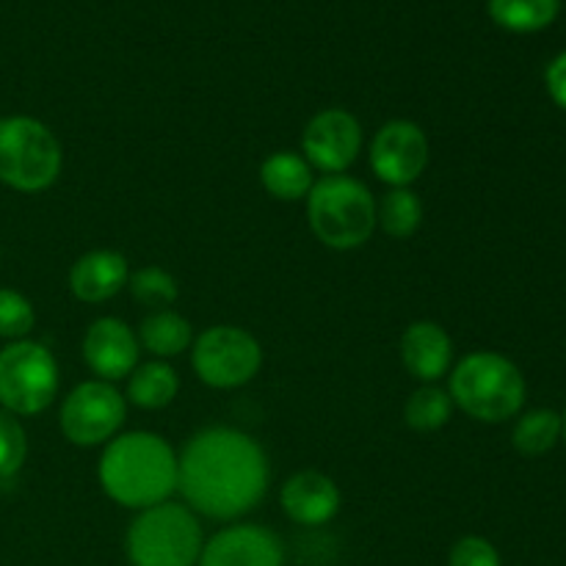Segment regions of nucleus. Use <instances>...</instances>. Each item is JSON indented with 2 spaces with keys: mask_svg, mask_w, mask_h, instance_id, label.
<instances>
[{
  "mask_svg": "<svg viewBox=\"0 0 566 566\" xmlns=\"http://www.w3.org/2000/svg\"><path fill=\"white\" fill-rule=\"evenodd\" d=\"M269 481V457L260 442L230 426L197 431L177 457V492L186 506L221 523L252 512Z\"/></svg>",
  "mask_w": 566,
  "mask_h": 566,
  "instance_id": "f257e3e1",
  "label": "nucleus"
},
{
  "mask_svg": "<svg viewBox=\"0 0 566 566\" xmlns=\"http://www.w3.org/2000/svg\"><path fill=\"white\" fill-rule=\"evenodd\" d=\"M97 479L116 506L144 512L177 492V453L153 431H127L105 442Z\"/></svg>",
  "mask_w": 566,
  "mask_h": 566,
  "instance_id": "f03ea898",
  "label": "nucleus"
},
{
  "mask_svg": "<svg viewBox=\"0 0 566 566\" xmlns=\"http://www.w3.org/2000/svg\"><path fill=\"white\" fill-rule=\"evenodd\" d=\"M453 407L481 423L517 418L525 403V379L517 365L495 352H473L451 368Z\"/></svg>",
  "mask_w": 566,
  "mask_h": 566,
  "instance_id": "7ed1b4c3",
  "label": "nucleus"
},
{
  "mask_svg": "<svg viewBox=\"0 0 566 566\" xmlns=\"http://www.w3.org/2000/svg\"><path fill=\"white\" fill-rule=\"evenodd\" d=\"M307 219L315 238L335 252L365 247L376 230V199L348 175H324L307 193Z\"/></svg>",
  "mask_w": 566,
  "mask_h": 566,
  "instance_id": "20e7f679",
  "label": "nucleus"
},
{
  "mask_svg": "<svg viewBox=\"0 0 566 566\" xmlns=\"http://www.w3.org/2000/svg\"><path fill=\"white\" fill-rule=\"evenodd\" d=\"M205 536L199 517L186 503H158L133 520L125 536L133 566H197Z\"/></svg>",
  "mask_w": 566,
  "mask_h": 566,
  "instance_id": "39448f33",
  "label": "nucleus"
},
{
  "mask_svg": "<svg viewBox=\"0 0 566 566\" xmlns=\"http://www.w3.org/2000/svg\"><path fill=\"white\" fill-rule=\"evenodd\" d=\"M64 169L55 133L33 116L0 119V182L22 193L48 191Z\"/></svg>",
  "mask_w": 566,
  "mask_h": 566,
  "instance_id": "423d86ee",
  "label": "nucleus"
},
{
  "mask_svg": "<svg viewBox=\"0 0 566 566\" xmlns=\"http://www.w3.org/2000/svg\"><path fill=\"white\" fill-rule=\"evenodd\" d=\"M59 363L42 343L14 340L0 352V407L17 418L44 412L59 396Z\"/></svg>",
  "mask_w": 566,
  "mask_h": 566,
  "instance_id": "0eeeda50",
  "label": "nucleus"
},
{
  "mask_svg": "<svg viewBox=\"0 0 566 566\" xmlns=\"http://www.w3.org/2000/svg\"><path fill=\"white\" fill-rule=\"evenodd\" d=\"M191 365L213 390H235L249 385L263 368V348L252 332L241 326H210L193 340Z\"/></svg>",
  "mask_w": 566,
  "mask_h": 566,
  "instance_id": "6e6552de",
  "label": "nucleus"
},
{
  "mask_svg": "<svg viewBox=\"0 0 566 566\" xmlns=\"http://www.w3.org/2000/svg\"><path fill=\"white\" fill-rule=\"evenodd\" d=\"M125 412V396L111 381H83L61 403V434L77 448L105 446L119 434Z\"/></svg>",
  "mask_w": 566,
  "mask_h": 566,
  "instance_id": "1a4fd4ad",
  "label": "nucleus"
},
{
  "mask_svg": "<svg viewBox=\"0 0 566 566\" xmlns=\"http://www.w3.org/2000/svg\"><path fill=\"white\" fill-rule=\"evenodd\" d=\"M429 166V138L409 119H392L370 142V169L385 186L409 188Z\"/></svg>",
  "mask_w": 566,
  "mask_h": 566,
  "instance_id": "9d476101",
  "label": "nucleus"
},
{
  "mask_svg": "<svg viewBox=\"0 0 566 566\" xmlns=\"http://www.w3.org/2000/svg\"><path fill=\"white\" fill-rule=\"evenodd\" d=\"M304 160L321 175H343L363 153V125L346 108H324L302 133Z\"/></svg>",
  "mask_w": 566,
  "mask_h": 566,
  "instance_id": "9b49d317",
  "label": "nucleus"
},
{
  "mask_svg": "<svg viewBox=\"0 0 566 566\" xmlns=\"http://www.w3.org/2000/svg\"><path fill=\"white\" fill-rule=\"evenodd\" d=\"M280 536L265 525L238 523L230 528H221L210 536L202 547L197 566H282Z\"/></svg>",
  "mask_w": 566,
  "mask_h": 566,
  "instance_id": "f8f14e48",
  "label": "nucleus"
},
{
  "mask_svg": "<svg viewBox=\"0 0 566 566\" xmlns=\"http://www.w3.org/2000/svg\"><path fill=\"white\" fill-rule=\"evenodd\" d=\"M138 354V337L125 321L119 318H97L83 335V363L88 365L97 379L103 381H119L136 370Z\"/></svg>",
  "mask_w": 566,
  "mask_h": 566,
  "instance_id": "ddd939ff",
  "label": "nucleus"
},
{
  "mask_svg": "<svg viewBox=\"0 0 566 566\" xmlns=\"http://www.w3.org/2000/svg\"><path fill=\"white\" fill-rule=\"evenodd\" d=\"M282 509L287 517L304 528H318L332 523L340 512V490L329 475L318 470H302L282 486Z\"/></svg>",
  "mask_w": 566,
  "mask_h": 566,
  "instance_id": "4468645a",
  "label": "nucleus"
},
{
  "mask_svg": "<svg viewBox=\"0 0 566 566\" xmlns=\"http://www.w3.org/2000/svg\"><path fill=\"white\" fill-rule=\"evenodd\" d=\"M401 363L409 376L437 385L453 368V343L434 321H415L401 335Z\"/></svg>",
  "mask_w": 566,
  "mask_h": 566,
  "instance_id": "2eb2a0df",
  "label": "nucleus"
},
{
  "mask_svg": "<svg viewBox=\"0 0 566 566\" xmlns=\"http://www.w3.org/2000/svg\"><path fill=\"white\" fill-rule=\"evenodd\" d=\"M127 260L114 249L81 254L70 269V291L83 304H103L127 285Z\"/></svg>",
  "mask_w": 566,
  "mask_h": 566,
  "instance_id": "dca6fc26",
  "label": "nucleus"
},
{
  "mask_svg": "<svg viewBox=\"0 0 566 566\" xmlns=\"http://www.w3.org/2000/svg\"><path fill=\"white\" fill-rule=\"evenodd\" d=\"M260 182L269 191V197L280 199V202H298V199H307L310 188L315 186V171L304 160V155L282 149V153H271L263 160Z\"/></svg>",
  "mask_w": 566,
  "mask_h": 566,
  "instance_id": "f3484780",
  "label": "nucleus"
},
{
  "mask_svg": "<svg viewBox=\"0 0 566 566\" xmlns=\"http://www.w3.org/2000/svg\"><path fill=\"white\" fill-rule=\"evenodd\" d=\"M138 346L158 359L180 357L193 346V329L175 310H155L138 326Z\"/></svg>",
  "mask_w": 566,
  "mask_h": 566,
  "instance_id": "a211bd4d",
  "label": "nucleus"
},
{
  "mask_svg": "<svg viewBox=\"0 0 566 566\" xmlns=\"http://www.w3.org/2000/svg\"><path fill=\"white\" fill-rule=\"evenodd\" d=\"M180 390V376L164 359L136 365L127 379V401L138 409H164L169 407Z\"/></svg>",
  "mask_w": 566,
  "mask_h": 566,
  "instance_id": "6ab92c4d",
  "label": "nucleus"
},
{
  "mask_svg": "<svg viewBox=\"0 0 566 566\" xmlns=\"http://www.w3.org/2000/svg\"><path fill=\"white\" fill-rule=\"evenodd\" d=\"M423 224V202L409 188H390L376 202V227L396 241H407Z\"/></svg>",
  "mask_w": 566,
  "mask_h": 566,
  "instance_id": "aec40b11",
  "label": "nucleus"
},
{
  "mask_svg": "<svg viewBox=\"0 0 566 566\" xmlns=\"http://www.w3.org/2000/svg\"><path fill=\"white\" fill-rule=\"evenodd\" d=\"M562 11V0H490L492 20L514 33H534L551 25Z\"/></svg>",
  "mask_w": 566,
  "mask_h": 566,
  "instance_id": "412c9836",
  "label": "nucleus"
},
{
  "mask_svg": "<svg viewBox=\"0 0 566 566\" xmlns=\"http://www.w3.org/2000/svg\"><path fill=\"white\" fill-rule=\"evenodd\" d=\"M562 440V415L553 409H531L514 426L512 442L523 457H545Z\"/></svg>",
  "mask_w": 566,
  "mask_h": 566,
  "instance_id": "4be33fe9",
  "label": "nucleus"
},
{
  "mask_svg": "<svg viewBox=\"0 0 566 566\" xmlns=\"http://www.w3.org/2000/svg\"><path fill=\"white\" fill-rule=\"evenodd\" d=\"M453 398L451 392L442 390L437 385H423L409 396L407 407H403V420L412 431H440L453 418Z\"/></svg>",
  "mask_w": 566,
  "mask_h": 566,
  "instance_id": "5701e85b",
  "label": "nucleus"
},
{
  "mask_svg": "<svg viewBox=\"0 0 566 566\" xmlns=\"http://www.w3.org/2000/svg\"><path fill=\"white\" fill-rule=\"evenodd\" d=\"M127 287H130V296L144 307H153V313L155 310H169L180 296V285H177L175 276L158 265H147V269H138L136 274L127 276Z\"/></svg>",
  "mask_w": 566,
  "mask_h": 566,
  "instance_id": "b1692460",
  "label": "nucleus"
},
{
  "mask_svg": "<svg viewBox=\"0 0 566 566\" xmlns=\"http://www.w3.org/2000/svg\"><path fill=\"white\" fill-rule=\"evenodd\" d=\"M28 457V437L20 418L0 407V481L14 479Z\"/></svg>",
  "mask_w": 566,
  "mask_h": 566,
  "instance_id": "393cba45",
  "label": "nucleus"
},
{
  "mask_svg": "<svg viewBox=\"0 0 566 566\" xmlns=\"http://www.w3.org/2000/svg\"><path fill=\"white\" fill-rule=\"evenodd\" d=\"M36 324L33 304L22 293L0 287V337L3 340H25Z\"/></svg>",
  "mask_w": 566,
  "mask_h": 566,
  "instance_id": "a878e982",
  "label": "nucleus"
},
{
  "mask_svg": "<svg viewBox=\"0 0 566 566\" xmlns=\"http://www.w3.org/2000/svg\"><path fill=\"white\" fill-rule=\"evenodd\" d=\"M448 566H501V553L484 536H464L451 547Z\"/></svg>",
  "mask_w": 566,
  "mask_h": 566,
  "instance_id": "bb28decb",
  "label": "nucleus"
},
{
  "mask_svg": "<svg viewBox=\"0 0 566 566\" xmlns=\"http://www.w3.org/2000/svg\"><path fill=\"white\" fill-rule=\"evenodd\" d=\"M545 83H547V92H551L553 103H556L558 108L566 111V50L551 61V66H547V72H545Z\"/></svg>",
  "mask_w": 566,
  "mask_h": 566,
  "instance_id": "cd10ccee",
  "label": "nucleus"
},
{
  "mask_svg": "<svg viewBox=\"0 0 566 566\" xmlns=\"http://www.w3.org/2000/svg\"><path fill=\"white\" fill-rule=\"evenodd\" d=\"M562 437H564V442H566V415L562 418Z\"/></svg>",
  "mask_w": 566,
  "mask_h": 566,
  "instance_id": "c85d7f7f",
  "label": "nucleus"
}]
</instances>
